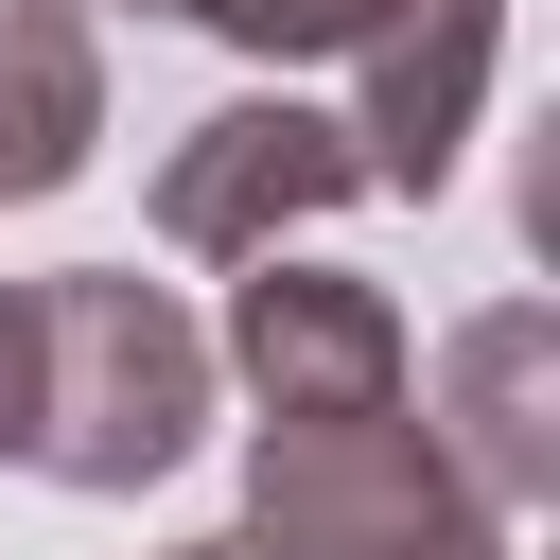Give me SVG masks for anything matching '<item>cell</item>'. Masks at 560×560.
<instances>
[{"label": "cell", "instance_id": "cell-1", "mask_svg": "<svg viewBox=\"0 0 560 560\" xmlns=\"http://www.w3.org/2000/svg\"><path fill=\"white\" fill-rule=\"evenodd\" d=\"M18 332H35V402H18V472L52 490H158L192 438H210V332L140 280V262H70V280H18Z\"/></svg>", "mask_w": 560, "mask_h": 560}, {"label": "cell", "instance_id": "cell-2", "mask_svg": "<svg viewBox=\"0 0 560 560\" xmlns=\"http://www.w3.org/2000/svg\"><path fill=\"white\" fill-rule=\"evenodd\" d=\"M245 560H508V508L438 455L420 385L402 402H315L245 438Z\"/></svg>", "mask_w": 560, "mask_h": 560}, {"label": "cell", "instance_id": "cell-3", "mask_svg": "<svg viewBox=\"0 0 560 560\" xmlns=\"http://www.w3.org/2000/svg\"><path fill=\"white\" fill-rule=\"evenodd\" d=\"M350 192H368L350 122L298 105V88H245V105L175 122V158H158V245H175V262H280V245L332 228Z\"/></svg>", "mask_w": 560, "mask_h": 560}, {"label": "cell", "instance_id": "cell-4", "mask_svg": "<svg viewBox=\"0 0 560 560\" xmlns=\"http://www.w3.org/2000/svg\"><path fill=\"white\" fill-rule=\"evenodd\" d=\"M210 368H245V385H262V420H315V402H402V385H420L402 298H385V280H350V262H245V280H228Z\"/></svg>", "mask_w": 560, "mask_h": 560}, {"label": "cell", "instance_id": "cell-5", "mask_svg": "<svg viewBox=\"0 0 560 560\" xmlns=\"http://www.w3.org/2000/svg\"><path fill=\"white\" fill-rule=\"evenodd\" d=\"M350 70H368V105H350L368 192H455V158L490 122V70H508V0H402Z\"/></svg>", "mask_w": 560, "mask_h": 560}, {"label": "cell", "instance_id": "cell-6", "mask_svg": "<svg viewBox=\"0 0 560 560\" xmlns=\"http://www.w3.org/2000/svg\"><path fill=\"white\" fill-rule=\"evenodd\" d=\"M438 455H455L508 525L560 490V332H542V298H490V315L438 350Z\"/></svg>", "mask_w": 560, "mask_h": 560}, {"label": "cell", "instance_id": "cell-7", "mask_svg": "<svg viewBox=\"0 0 560 560\" xmlns=\"http://www.w3.org/2000/svg\"><path fill=\"white\" fill-rule=\"evenodd\" d=\"M105 140V35L70 0H0V210L70 192Z\"/></svg>", "mask_w": 560, "mask_h": 560}, {"label": "cell", "instance_id": "cell-8", "mask_svg": "<svg viewBox=\"0 0 560 560\" xmlns=\"http://www.w3.org/2000/svg\"><path fill=\"white\" fill-rule=\"evenodd\" d=\"M140 18H192V35H228V52L298 70V52H368L402 0H140Z\"/></svg>", "mask_w": 560, "mask_h": 560}, {"label": "cell", "instance_id": "cell-9", "mask_svg": "<svg viewBox=\"0 0 560 560\" xmlns=\"http://www.w3.org/2000/svg\"><path fill=\"white\" fill-rule=\"evenodd\" d=\"M18 402H35V332H18V298H0V455H18Z\"/></svg>", "mask_w": 560, "mask_h": 560}, {"label": "cell", "instance_id": "cell-10", "mask_svg": "<svg viewBox=\"0 0 560 560\" xmlns=\"http://www.w3.org/2000/svg\"><path fill=\"white\" fill-rule=\"evenodd\" d=\"M158 560H245V542H158Z\"/></svg>", "mask_w": 560, "mask_h": 560}]
</instances>
